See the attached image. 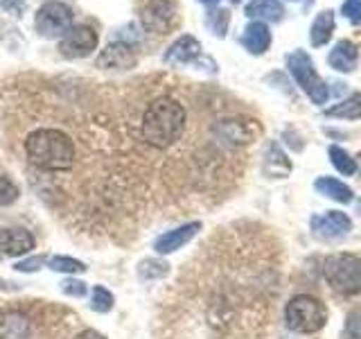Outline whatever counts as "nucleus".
<instances>
[{
	"label": "nucleus",
	"mask_w": 361,
	"mask_h": 339,
	"mask_svg": "<svg viewBox=\"0 0 361 339\" xmlns=\"http://www.w3.org/2000/svg\"><path fill=\"white\" fill-rule=\"evenodd\" d=\"M244 14L259 23H278L285 16V7H282L280 0H251Z\"/></svg>",
	"instance_id": "a211bd4d"
},
{
	"label": "nucleus",
	"mask_w": 361,
	"mask_h": 339,
	"mask_svg": "<svg viewBox=\"0 0 361 339\" xmlns=\"http://www.w3.org/2000/svg\"><path fill=\"white\" fill-rule=\"evenodd\" d=\"M330 161H332V165L338 170V172L345 174V177H353V174L357 172V163H355V158L350 156L345 150H341V147H336V145H332V147H330Z\"/></svg>",
	"instance_id": "a878e982"
},
{
	"label": "nucleus",
	"mask_w": 361,
	"mask_h": 339,
	"mask_svg": "<svg viewBox=\"0 0 361 339\" xmlns=\"http://www.w3.org/2000/svg\"><path fill=\"white\" fill-rule=\"evenodd\" d=\"M325 321H327L325 305L319 299L307 297V294L293 297L285 308V323L293 333H302V335L319 333L325 326Z\"/></svg>",
	"instance_id": "7ed1b4c3"
},
{
	"label": "nucleus",
	"mask_w": 361,
	"mask_h": 339,
	"mask_svg": "<svg viewBox=\"0 0 361 339\" xmlns=\"http://www.w3.org/2000/svg\"><path fill=\"white\" fill-rule=\"evenodd\" d=\"M59 287H61V292L66 294V297H73V299H84L88 294L86 282L79 280V278H73V276H66Z\"/></svg>",
	"instance_id": "c756f323"
},
{
	"label": "nucleus",
	"mask_w": 361,
	"mask_h": 339,
	"mask_svg": "<svg viewBox=\"0 0 361 339\" xmlns=\"http://www.w3.org/2000/svg\"><path fill=\"white\" fill-rule=\"evenodd\" d=\"M20 197L18 186L7 174H0V208H7L11 203H16Z\"/></svg>",
	"instance_id": "cd10ccee"
},
{
	"label": "nucleus",
	"mask_w": 361,
	"mask_h": 339,
	"mask_svg": "<svg viewBox=\"0 0 361 339\" xmlns=\"http://www.w3.org/2000/svg\"><path fill=\"white\" fill-rule=\"evenodd\" d=\"M169 274V265L165 260H158V258H147L138 265V276L142 280H161Z\"/></svg>",
	"instance_id": "b1692460"
},
{
	"label": "nucleus",
	"mask_w": 361,
	"mask_h": 339,
	"mask_svg": "<svg viewBox=\"0 0 361 339\" xmlns=\"http://www.w3.org/2000/svg\"><path fill=\"white\" fill-rule=\"evenodd\" d=\"M208 25L210 30L217 34V37H226V30L231 25V11L228 9H214L208 16Z\"/></svg>",
	"instance_id": "c85d7f7f"
},
{
	"label": "nucleus",
	"mask_w": 361,
	"mask_h": 339,
	"mask_svg": "<svg viewBox=\"0 0 361 339\" xmlns=\"http://www.w3.org/2000/svg\"><path fill=\"white\" fill-rule=\"evenodd\" d=\"M0 9H5L7 14L20 18L25 14V0H0Z\"/></svg>",
	"instance_id": "473e14b6"
},
{
	"label": "nucleus",
	"mask_w": 361,
	"mask_h": 339,
	"mask_svg": "<svg viewBox=\"0 0 361 339\" xmlns=\"http://www.w3.org/2000/svg\"><path fill=\"white\" fill-rule=\"evenodd\" d=\"M138 64V52H135V45L127 41H111L104 50L99 52L95 66L99 71H129Z\"/></svg>",
	"instance_id": "9d476101"
},
{
	"label": "nucleus",
	"mask_w": 361,
	"mask_h": 339,
	"mask_svg": "<svg viewBox=\"0 0 361 339\" xmlns=\"http://www.w3.org/2000/svg\"><path fill=\"white\" fill-rule=\"evenodd\" d=\"M188 127V111L172 95L149 100L140 116V138L158 152L172 150L183 138Z\"/></svg>",
	"instance_id": "f257e3e1"
},
{
	"label": "nucleus",
	"mask_w": 361,
	"mask_h": 339,
	"mask_svg": "<svg viewBox=\"0 0 361 339\" xmlns=\"http://www.w3.org/2000/svg\"><path fill=\"white\" fill-rule=\"evenodd\" d=\"M116 308V297L111 294V290L95 285L93 294H90V310L97 312V314H106Z\"/></svg>",
	"instance_id": "393cba45"
},
{
	"label": "nucleus",
	"mask_w": 361,
	"mask_h": 339,
	"mask_svg": "<svg viewBox=\"0 0 361 339\" xmlns=\"http://www.w3.org/2000/svg\"><path fill=\"white\" fill-rule=\"evenodd\" d=\"M178 20L174 0H149L140 11V25L149 34H169Z\"/></svg>",
	"instance_id": "0eeeda50"
},
{
	"label": "nucleus",
	"mask_w": 361,
	"mask_h": 339,
	"mask_svg": "<svg viewBox=\"0 0 361 339\" xmlns=\"http://www.w3.org/2000/svg\"><path fill=\"white\" fill-rule=\"evenodd\" d=\"M350 231H353V220L345 213L327 210L312 218V233L319 240H338V237H345Z\"/></svg>",
	"instance_id": "f8f14e48"
},
{
	"label": "nucleus",
	"mask_w": 361,
	"mask_h": 339,
	"mask_svg": "<svg viewBox=\"0 0 361 339\" xmlns=\"http://www.w3.org/2000/svg\"><path fill=\"white\" fill-rule=\"evenodd\" d=\"M43 267H48V256L45 254H37V256H27L23 260H16L14 269L18 274H37Z\"/></svg>",
	"instance_id": "bb28decb"
},
{
	"label": "nucleus",
	"mask_w": 361,
	"mask_h": 339,
	"mask_svg": "<svg viewBox=\"0 0 361 339\" xmlns=\"http://www.w3.org/2000/svg\"><path fill=\"white\" fill-rule=\"evenodd\" d=\"M314 188L321 192V195L325 197H330L338 203H350L353 201V188L345 186L343 181H338V179H332V177H321V179H316V184Z\"/></svg>",
	"instance_id": "412c9836"
},
{
	"label": "nucleus",
	"mask_w": 361,
	"mask_h": 339,
	"mask_svg": "<svg viewBox=\"0 0 361 339\" xmlns=\"http://www.w3.org/2000/svg\"><path fill=\"white\" fill-rule=\"evenodd\" d=\"M32 321L23 310H5L0 314V339H30Z\"/></svg>",
	"instance_id": "2eb2a0df"
},
{
	"label": "nucleus",
	"mask_w": 361,
	"mask_h": 339,
	"mask_svg": "<svg viewBox=\"0 0 361 339\" xmlns=\"http://www.w3.org/2000/svg\"><path fill=\"white\" fill-rule=\"evenodd\" d=\"M242 45L251 54H264L271 45V32L267 28V23H259V20L248 23L242 34Z\"/></svg>",
	"instance_id": "f3484780"
},
{
	"label": "nucleus",
	"mask_w": 361,
	"mask_h": 339,
	"mask_svg": "<svg viewBox=\"0 0 361 339\" xmlns=\"http://www.w3.org/2000/svg\"><path fill=\"white\" fill-rule=\"evenodd\" d=\"M323 276L330 287L338 294H359L361 292V258L353 254H336L325 260Z\"/></svg>",
	"instance_id": "20e7f679"
},
{
	"label": "nucleus",
	"mask_w": 361,
	"mask_h": 339,
	"mask_svg": "<svg viewBox=\"0 0 361 339\" xmlns=\"http://www.w3.org/2000/svg\"><path fill=\"white\" fill-rule=\"evenodd\" d=\"M345 335L350 339H361V310L353 312L345 321Z\"/></svg>",
	"instance_id": "2f4dec72"
},
{
	"label": "nucleus",
	"mask_w": 361,
	"mask_h": 339,
	"mask_svg": "<svg viewBox=\"0 0 361 339\" xmlns=\"http://www.w3.org/2000/svg\"><path fill=\"white\" fill-rule=\"evenodd\" d=\"M325 116H330V118H345V120L361 118V93L350 95L348 100L338 102V105H334L332 109H327Z\"/></svg>",
	"instance_id": "4be33fe9"
},
{
	"label": "nucleus",
	"mask_w": 361,
	"mask_h": 339,
	"mask_svg": "<svg viewBox=\"0 0 361 339\" xmlns=\"http://www.w3.org/2000/svg\"><path fill=\"white\" fill-rule=\"evenodd\" d=\"M341 14L350 23L359 25V23H361V0H345V3L341 5Z\"/></svg>",
	"instance_id": "7c9ffc66"
},
{
	"label": "nucleus",
	"mask_w": 361,
	"mask_h": 339,
	"mask_svg": "<svg viewBox=\"0 0 361 339\" xmlns=\"http://www.w3.org/2000/svg\"><path fill=\"white\" fill-rule=\"evenodd\" d=\"M201 5H206V7H214V5H219L221 0H199Z\"/></svg>",
	"instance_id": "c9c22d12"
},
{
	"label": "nucleus",
	"mask_w": 361,
	"mask_h": 339,
	"mask_svg": "<svg viewBox=\"0 0 361 339\" xmlns=\"http://www.w3.org/2000/svg\"><path fill=\"white\" fill-rule=\"evenodd\" d=\"M0 258H3V254H0Z\"/></svg>",
	"instance_id": "58836bf2"
},
{
	"label": "nucleus",
	"mask_w": 361,
	"mask_h": 339,
	"mask_svg": "<svg viewBox=\"0 0 361 339\" xmlns=\"http://www.w3.org/2000/svg\"><path fill=\"white\" fill-rule=\"evenodd\" d=\"M285 64L291 77L296 79V84L307 93L314 105H325L327 97H330V90H327V84L316 73L312 56L305 50H293L285 56Z\"/></svg>",
	"instance_id": "39448f33"
},
{
	"label": "nucleus",
	"mask_w": 361,
	"mask_h": 339,
	"mask_svg": "<svg viewBox=\"0 0 361 339\" xmlns=\"http://www.w3.org/2000/svg\"><path fill=\"white\" fill-rule=\"evenodd\" d=\"M201 56V43L190 37V34H183V37H178L172 45L167 48L163 61L169 64V66H183V64H195Z\"/></svg>",
	"instance_id": "4468645a"
},
{
	"label": "nucleus",
	"mask_w": 361,
	"mask_h": 339,
	"mask_svg": "<svg viewBox=\"0 0 361 339\" xmlns=\"http://www.w3.org/2000/svg\"><path fill=\"white\" fill-rule=\"evenodd\" d=\"M75 339H106L102 333L93 331V328H86V331H82L79 335H75Z\"/></svg>",
	"instance_id": "72a5a7b5"
},
{
	"label": "nucleus",
	"mask_w": 361,
	"mask_h": 339,
	"mask_svg": "<svg viewBox=\"0 0 361 339\" xmlns=\"http://www.w3.org/2000/svg\"><path fill=\"white\" fill-rule=\"evenodd\" d=\"M259 131H262L259 129V124L255 120H248V118H226V120H219L212 127V133L217 136V141H221L228 147L248 145L253 138H257Z\"/></svg>",
	"instance_id": "6e6552de"
},
{
	"label": "nucleus",
	"mask_w": 361,
	"mask_h": 339,
	"mask_svg": "<svg viewBox=\"0 0 361 339\" xmlns=\"http://www.w3.org/2000/svg\"><path fill=\"white\" fill-rule=\"evenodd\" d=\"M357 61H359V48L348 39L338 41L330 50V56H327V64L338 73H353L357 68Z\"/></svg>",
	"instance_id": "dca6fc26"
},
{
	"label": "nucleus",
	"mask_w": 361,
	"mask_h": 339,
	"mask_svg": "<svg viewBox=\"0 0 361 339\" xmlns=\"http://www.w3.org/2000/svg\"><path fill=\"white\" fill-rule=\"evenodd\" d=\"M332 34H334V11L325 9L312 23V30H310L312 45H314V48H321V45H325L327 41L332 39Z\"/></svg>",
	"instance_id": "aec40b11"
},
{
	"label": "nucleus",
	"mask_w": 361,
	"mask_h": 339,
	"mask_svg": "<svg viewBox=\"0 0 361 339\" xmlns=\"http://www.w3.org/2000/svg\"><path fill=\"white\" fill-rule=\"evenodd\" d=\"M262 170H264L267 177H274V179H285L291 172V161L287 158V154L280 150L278 143H269L267 145Z\"/></svg>",
	"instance_id": "6ab92c4d"
},
{
	"label": "nucleus",
	"mask_w": 361,
	"mask_h": 339,
	"mask_svg": "<svg viewBox=\"0 0 361 339\" xmlns=\"http://www.w3.org/2000/svg\"><path fill=\"white\" fill-rule=\"evenodd\" d=\"M97 32L88 25H73L59 41V52L66 59H84L97 50Z\"/></svg>",
	"instance_id": "1a4fd4ad"
},
{
	"label": "nucleus",
	"mask_w": 361,
	"mask_h": 339,
	"mask_svg": "<svg viewBox=\"0 0 361 339\" xmlns=\"http://www.w3.org/2000/svg\"><path fill=\"white\" fill-rule=\"evenodd\" d=\"M25 156L41 172H66L75 165L77 147L63 129L37 127L25 136Z\"/></svg>",
	"instance_id": "f03ea898"
},
{
	"label": "nucleus",
	"mask_w": 361,
	"mask_h": 339,
	"mask_svg": "<svg viewBox=\"0 0 361 339\" xmlns=\"http://www.w3.org/2000/svg\"><path fill=\"white\" fill-rule=\"evenodd\" d=\"M201 231V222H188V224H180L172 231H165L163 235H158L154 240V251L158 256H169L183 249L188 242H192L197 237V233Z\"/></svg>",
	"instance_id": "ddd939ff"
},
{
	"label": "nucleus",
	"mask_w": 361,
	"mask_h": 339,
	"mask_svg": "<svg viewBox=\"0 0 361 339\" xmlns=\"http://www.w3.org/2000/svg\"><path fill=\"white\" fill-rule=\"evenodd\" d=\"M18 290H20L18 282H9L5 278H0V292H18Z\"/></svg>",
	"instance_id": "f704fd0d"
},
{
	"label": "nucleus",
	"mask_w": 361,
	"mask_h": 339,
	"mask_svg": "<svg viewBox=\"0 0 361 339\" xmlns=\"http://www.w3.org/2000/svg\"><path fill=\"white\" fill-rule=\"evenodd\" d=\"M34 28L43 39H56L73 28V9L59 0H50L39 7L37 18H34Z\"/></svg>",
	"instance_id": "423d86ee"
},
{
	"label": "nucleus",
	"mask_w": 361,
	"mask_h": 339,
	"mask_svg": "<svg viewBox=\"0 0 361 339\" xmlns=\"http://www.w3.org/2000/svg\"><path fill=\"white\" fill-rule=\"evenodd\" d=\"M291 3H298V0H291Z\"/></svg>",
	"instance_id": "4c0bfd02"
},
{
	"label": "nucleus",
	"mask_w": 361,
	"mask_h": 339,
	"mask_svg": "<svg viewBox=\"0 0 361 339\" xmlns=\"http://www.w3.org/2000/svg\"><path fill=\"white\" fill-rule=\"evenodd\" d=\"M48 267L56 274H66V276H75V274H82L86 271V265L82 260H77L73 256H52L48 258Z\"/></svg>",
	"instance_id": "5701e85b"
},
{
	"label": "nucleus",
	"mask_w": 361,
	"mask_h": 339,
	"mask_svg": "<svg viewBox=\"0 0 361 339\" xmlns=\"http://www.w3.org/2000/svg\"><path fill=\"white\" fill-rule=\"evenodd\" d=\"M357 158H359V165H361V154H359V156H357Z\"/></svg>",
	"instance_id": "e433bc0d"
},
{
	"label": "nucleus",
	"mask_w": 361,
	"mask_h": 339,
	"mask_svg": "<svg viewBox=\"0 0 361 339\" xmlns=\"http://www.w3.org/2000/svg\"><path fill=\"white\" fill-rule=\"evenodd\" d=\"M37 237L25 226H3L0 229V254L7 258H20L32 254Z\"/></svg>",
	"instance_id": "9b49d317"
}]
</instances>
